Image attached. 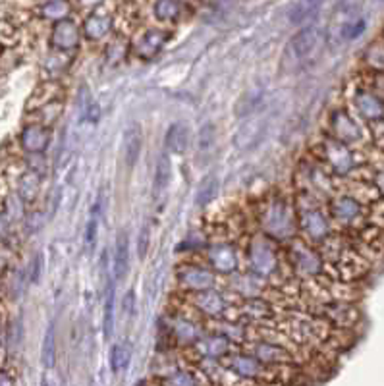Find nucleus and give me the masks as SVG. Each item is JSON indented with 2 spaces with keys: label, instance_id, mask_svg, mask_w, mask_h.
I'll return each mask as SVG.
<instances>
[{
  "label": "nucleus",
  "instance_id": "obj_1",
  "mask_svg": "<svg viewBox=\"0 0 384 386\" xmlns=\"http://www.w3.org/2000/svg\"><path fill=\"white\" fill-rule=\"evenodd\" d=\"M325 44V33L320 30H304L297 33L286 49V62H292L294 66L307 64L315 59Z\"/></svg>",
  "mask_w": 384,
  "mask_h": 386
},
{
  "label": "nucleus",
  "instance_id": "obj_2",
  "mask_svg": "<svg viewBox=\"0 0 384 386\" xmlns=\"http://www.w3.org/2000/svg\"><path fill=\"white\" fill-rule=\"evenodd\" d=\"M141 147H143V130L138 124H131L124 133V157L128 168L136 167Z\"/></svg>",
  "mask_w": 384,
  "mask_h": 386
},
{
  "label": "nucleus",
  "instance_id": "obj_3",
  "mask_svg": "<svg viewBox=\"0 0 384 386\" xmlns=\"http://www.w3.org/2000/svg\"><path fill=\"white\" fill-rule=\"evenodd\" d=\"M189 145V128L186 124H174L167 133V149L170 153L184 155Z\"/></svg>",
  "mask_w": 384,
  "mask_h": 386
},
{
  "label": "nucleus",
  "instance_id": "obj_4",
  "mask_svg": "<svg viewBox=\"0 0 384 386\" xmlns=\"http://www.w3.org/2000/svg\"><path fill=\"white\" fill-rule=\"evenodd\" d=\"M128 259H130L128 236H126V232H120L116 240V251H114V277H116V280L126 277V272H128Z\"/></svg>",
  "mask_w": 384,
  "mask_h": 386
},
{
  "label": "nucleus",
  "instance_id": "obj_5",
  "mask_svg": "<svg viewBox=\"0 0 384 386\" xmlns=\"http://www.w3.org/2000/svg\"><path fill=\"white\" fill-rule=\"evenodd\" d=\"M52 41L56 47H62V49H70L73 44L78 43V30L72 22H62L56 25L54 30V35H52Z\"/></svg>",
  "mask_w": 384,
  "mask_h": 386
},
{
  "label": "nucleus",
  "instance_id": "obj_6",
  "mask_svg": "<svg viewBox=\"0 0 384 386\" xmlns=\"http://www.w3.org/2000/svg\"><path fill=\"white\" fill-rule=\"evenodd\" d=\"M170 180H172V162L167 153H162L157 162V170H155V191L160 193L167 190Z\"/></svg>",
  "mask_w": 384,
  "mask_h": 386
},
{
  "label": "nucleus",
  "instance_id": "obj_7",
  "mask_svg": "<svg viewBox=\"0 0 384 386\" xmlns=\"http://www.w3.org/2000/svg\"><path fill=\"white\" fill-rule=\"evenodd\" d=\"M359 110L365 118L369 120H378L383 116V104L378 102L377 97L373 95H361L359 97Z\"/></svg>",
  "mask_w": 384,
  "mask_h": 386
},
{
  "label": "nucleus",
  "instance_id": "obj_8",
  "mask_svg": "<svg viewBox=\"0 0 384 386\" xmlns=\"http://www.w3.org/2000/svg\"><path fill=\"white\" fill-rule=\"evenodd\" d=\"M218 191V180L215 176H209L203 182V186L197 191V205H207L217 197Z\"/></svg>",
  "mask_w": 384,
  "mask_h": 386
},
{
  "label": "nucleus",
  "instance_id": "obj_9",
  "mask_svg": "<svg viewBox=\"0 0 384 386\" xmlns=\"http://www.w3.org/2000/svg\"><path fill=\"white\" fill-rule=\"evenodd\" d=\"M114 330V288L110 286L109 298H107V309H104V336L110 338Z\"/></svg>",
  "mask_w": 384,
  "mask_h": 386
},
{
  "label": "nucleus",
  "instance_id": "obj_10",
  "mask_svg": "<svg viewBox=\"0 0 384 386\" xmlns=\"http://www.w3.org/2000/svg\"><path fill=\"white\" fill-rule=\"evenodd\" d=\"M126 365H128V351H126L122 344H116L112 348V354H110V367L114 373H120Z\"/></svg>",
  "mask_w": 384,
  "mask_h": 386
},
{
  "label": "nucleus",
  "instance_id": "obj_11",
  "mask_svg": "<svg viewBox=\"0 0 384 386\" xmlns=\"http://www.w3.org/2000/svg\"><path fill=\"white\" fill-rule=\"evenodd\" d=\"M43 361L47 367H52V365H54V330H52V327L49 328V332H47V340H44Z\"/></svg>",
  "mask_w": 384,
  "mask_h": 386
},
{
  "label": "nucleus",
  "instance_id": "obj_12",
  "mask_svg": "<svg viewBox=\"0 0 384 386\" xmlns=\"http://www.w3.org/2000/svg\"><path fill=\"white\" fill-rule=\"evenodd\" d=\"M236 369H238L241 375H253L255 369H257V365H255L251 359H238V361H236Z\"/></svg>",
  "mask_w": 384,
  "mask_h": 386
},
{
  "label": "nucleus",
  "instance_id": "obj_13",
  "mask_svg": "<svg viewBox=\"0 0 384 386\" xmlns=\"http://www.w3.org/2000/svg\"><path fill=\"white\" fill-rule=\"evenodd\" d=\"M147 248H149V228H143V232L139 236V257L143 259L147 255Z\"/></svg>",
  "mask_w": 384,
  "mask_h": 386
},
{
  "label": "nucleus",
  "instance_id": "obj_14",
  "mask_svg": "<svg viewBox=\"0 0 384 386\" xmlns=\"http://www.w3.org/2000/svg\"><path fill=\"white\" fill-rule=\"evenodd\" d=\"M174 386H193V379L188 375H178L174 379Z\"/></svg>",
  "mask_w": 384,
  "mask_h": 386
},
{
  "label": "nucleus",
  "instance_id": "obj_15",
  "mask_svg": "<svg viewBox=\"0 0 384 386\" xmlns=\"http://www.w3.org/2000/svg\"><path fill=\"white\" fill-rule=\"evenodd\" d=\"M0 386H14V382L6 375H0Z\"/></svg>",
  "mask_w": 384,
  "mask_h": 386
}]
</instances>
